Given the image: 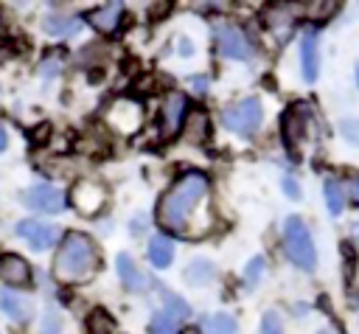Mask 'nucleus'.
<instances>
[{
  "label": "nucleus",
  "mask_w": 359,
  "mask_h": 334,
  "mask_svg": "<svg viewBox=\"0 0 359 334\" xmlns=\"http://www.w3.org/2000/svg\"><path fill=\"white\" fill-rule=\"evenodd\" d=\"M208 188H210V182L202 171H185L160 196V205H157L160 227L182 236V239H199L210 222V213L202 208Z\"/></svg>",
  "instance_id": "nucleus-1"
},
{
  "label": "nucleus",
  "mask_w": 359,
  "mask_h": 334,
  "mask_svg": "<svg viewBox=\"0 0 359 334\" xmlns=\"http://www.w3.org/2000/svg\"><path fill=\"white\" fill-rule=\"evenodd\" d=\"M98 267H101V253H98L95 241L79 230L65 233V239L56 250V258H53L56 278L65 283H81V281H90Z\"/></svg>",
  "instance_id": "nucleus-2"
},
{
  "label": "nucleus",
  "mask_w": 359,
  "mask_h": 334,
  "mask_svg": "<svg viewBox=\"0 0 359 334\" xmlns=\"http://www.w3.org/2000/svg\"><path fill=\"white\" fill-rule=\"evenodd\" d=\"M283 250L297 267L314 269V264H317L314 241H311V233H309V227L300 216H289L283 222Z\"/></svg>",
  "instance_id": "nucleus-3"
},
{
  "label": "nucleus",
  "mask_w": 359,
  "mask_h": 334,
  "mask_svg": "<svg viewBox=\"0 0 359 334\" xmlns=\"http://www.w3.org/2000/svg\"><path fill=\"white\" fill-rule=\"evenodd\" d=\"M261 121H264V107H261V101L255 95L230 104L224 109V115H222V123L236 135H252L261 126Z\"/></svg>",
  "instance_id": "nucleus-4"
},
{
  "label": "nucleus",
  "mask_w": 359,
  "mask_h": 334,
  "mask_svg": "<svg viewBox=\"0 0 359 334\" xmlns=\"http://www.w3.org/2000/svg\"><path fill=\"white\" fill-rule=\"evenodd\" d=\"M104 121L109 123V129H115L118 135H135L143 126V107L135 98H115L107 112Z\"/></svg>",
  "instance_id": "nucleus-5"
},
{
  "label": "nucleus",
  "mask_w": 359,
  "mask_h": 334,
  "mask_svg": "<svg viewBox=\"0 0 359 334\" xmlns=\"http://www.w3.org/2000/svg\"><path fill=\"white\" fill-rule=\"evenodd\" d=\"M309 118H311V112H309L306 104H292V107H286V112H283V118H280V135H283V140H286L289 149H294V146L303 140V135H306V129H309Z\"/></svg>",
  "instance_id": "nucleus-6"
},
{
  "label": "nucleus",
  "mask_w": 359,
  "mask_h": 334,
  "mask_svg": "<svg viewBox=\"0 0 359 334\" xmlns=\"http://www.w3.org/2000/svg\"><path fill=\"white\" fill-rule=\"evenodd\" d=\"M17 236L25 239L34 250H50L59 239V230L39 219H22V222H17Z\"/></svg>",
  "instance_id": "nucleus-7"
},
{
  "label": "nucleus",
  "mask_w": 359,
  "mask_h": 334,
  "mask_svg": "<svg viewBox=\"0 0 359 334\" xmlns=\"http://www.w3.org/2000/svg\"><path fill=\"white\" fill-rule=\"evenodd\" d=\"M213 39H216L219 51H222L224 56H230V59H250V56H252V45H250L247 36H244L238 28H233V25H219V28L213 31Z\"/></svg>",
  "instance_id": "nucleus-8"
},
{
  "label": "nucleus",
  "mask_w": 359,
  "mask_h": 334,
  "mask_svg": "<svg viewBox=\"0 0 359 334\" xmlns=\"http://www.w3.org/2000/svg\"><path fill=\"white\" fill-rule=\"evenodd\" d=\"M188 118V101L182 93H171L165 101H163V109H160V129L165 138L177 135L182 121Z\"/></svg>",
  "instance_id": "nucleus-9"
},
{
  "label": "nucleus",
  "mask_w": 359,
  "mask_h": 334,
  "mask_svg": "<svg viewBox=\"0 0 359 334\" xmlns=\"http://www.w3.org/2000/svg\"><path fill=\"white\" fill-rule=\"evenodd\" d=\"M22 202L34 211H42V213H59L65 211V196L59 188L53 185H34L22 194Z\"/></svg>",
  "instance_id": "nucleus-10"
},
{
  "label": "nucleus",
  "mask_w": 359,
  "mask_h": 334,
  "mask_svg": "<svg viewBox=\"0 0 359 334\" xmlns=\"http://www.w3.org/2000/svg\"><path fill=\"white\" fill-rule=\"evenodd\" d=\"M115 267H118V275H121V283L129 289V292H146L154 286V281L149 275L140 272V267L135 264V258L129 253H118L115 258Z\"/></svg>",
  "instance_id": "nucleus-11"
},
{
  "label": "nucleus",
  "mask_w": 359,
  "mask_h": 334,
  "mask_svg": "<svg viewBox=\"0 0 359 334\" xmlns=\"http://www.w3.org/2000/svg\"><path fill=\"white\" fill-rule=\"evenodd\" d=\"M300 65H303V79L314 81L320 73V53H317V28H306L300 36Z\"/></svg>",
  "instance_id": "nucleus-12"
},
{
  "label": "nucleus",
  "mask_w": 359,
  "mask_h": 334,
  "mask_svg": "<svg viewBox=\"0 0 359 334\" xmlns=\"http://www.w3.org/2000/svg\"><path fill=\"white\" fill-rule=\"evenodd\" d=\"M0 278L11 286H25L31 281V267L25 258L14 255V253H6L0 255Z\"/></svg>",
  "instance_id": "nucleus-13"
},
{
  "label": "nucleus",
  "mask_w": 359,
  "mask_h": 334,
  "mask_svg": "<svg viewBox=\"0 0 359 334\" xmlns=\"http://www.w3.org/2000/svg\"><path fill=\"white\" fill-rule=\"evenodd\" d=\"M73 202H76V208H79L81 213H93V211L101 208L104 191H101L98 185H93V182H81V185H76V191H73Z\"/></svg>",
  "instance_id": "nucleus-14"
},
{
  "label": "nucleus",
  "mask_w": 359,
  "mask_h": 334,
  "mask_svg": "<svg viewBox=\"0 0 359 334\" xmlns=\"http://www.w3.org/2000/svg\"><path fill=\"white\" fill-rule=\"evenodd\" d=\"M84 20L98 31H112L118 25V20H121V3H107V6H101L95 11H87Z\"/></svg>",
  "instance_id": "nucleus-15"
},
{
  "label": "nucleus",
  "mask_w": 359,
  "mask_h": 334,
  "mask_svg": "<svg viewBox=\"0 0 359 334\" xmlns=\"http://www.w3.org/2000/svg\"><path fill=\"white\" fill-rule=\"evenodd\" d=\"M149 261L154 267H160V269H165L174 261V244H171L168 236H154L149 241Z\"/></svg>",
  "instance_id": "nucleus-16"
},
{
  "label": "nucleus",
  "mask_w": 359,
  "mask_h": 334,
  "mask_svg": "<svg viewBox=\"0 0 359 334\" xmlns=\"http://www.w3.org/2000/svg\"><path fill=\"white\" fill-rule=\"evenodd\" d=\"M0 309H3L11 320H17V323H28V306H25V300H22L20 295H14L8 286L0 289Z\"/></svg>",
  "instance_id": "nucleus-17"
},
{
  "label": "nucleus",
  "mask_w": 359,
  "mask_h": 334,
  "mask_svg": "<svg viewBox=\"0 0 359 334\" xmlns=\"http://www.w3.org/2000/svg\"><path fill=\"white\" fill-rule=\"evenodd\" d=\"M42 28L50 34V36H70L79 31V20L73 17H62V14H48L42 20Z\"/></svg>",
  "instance_id": "nucleus-18"
},
{
  "label": "nucleus",
  "mask_w": 359,
  "mask_h": 334,
  "mask_svg": "<svg viewBox=\"0 0 359 334\" xmlns=\"http://www.w3.org/2000/svg\"><path fill=\"white\" fill-rule=\"evenodd\" d=\"M210 278H213V264L205 261V258H196V261H191L185 267V281L191 286H205Z\"/></svg>",
  "instance_id": "nucleus-19"
},
{
  "label": "nucleus",
  "mask_w": 359,
  "mask_h": 334,
  "mask_svg": "<svg viewBox=\"0 0 359 334\" xmlns=\"http://www.w3.org/2000/svg\"><path fill=\"white\" fill-rule=\"evenodd\" d=\"M323 194H325V205L331 211V216H339L342 208H345V194H342V185L337 180H325L323 182Z\"/></svg>",
  "instance_id": "nucleus-20"
},
{
  "label": "nucleus",
  "mask_w": 359,
  "mask_h": 334,
  "mask_svg": "<svg viewBox=\"0 0 359 334\" xmlns=\"http://www.w3.org/2000/svg\"><path fill=\"white\" fill-rule=\"evenodd\" d=\"M205 334H236V320H233L227 312L210 314V317L205 320Z\"/></svg>",
  "instance_id": "nucleus-21"
},
{
  "label": "nucleus",
  "mask_w": 359,
  "mask_h": 334,
  "mask_svg": "<svg viewBox=\"0 0 359 334\" xmlns=\"http://www.w3.org/2000/svg\"><path fill=\"white\" fill-rule=\"evenodd\" d=\"M185 121H188V138H191V143H202L205 135H208V118H205V112L196 109Z\"/></svg>",
  "instance_id": "nucleus-22"
},
{
  "label": "nucleus",
  "mask_w": 359,
  "mask_h": 334,
  "mask_svg": "<svg viewBox=\"0 0 359 334\" xmlns=\"http://www.w3.org/2000/svg\"><path fill=\"white\" fill-rule=\"evenodd\" d=\"M87 334H112V320H109V314L101 312V309L90 312V317H87Z\"/></svg>",
  "instance_id": "nucleus-23"
},
{
  "label": "nucleus",
  "mask_w": 359,
  "mask_h": 334,
  "mask_svg": "<svg viewBox=\"0 0 359 334\" xmlns=\"http://www.w3.org/2000/svg\"><path fill=\"white\" fill-rule=\"evenodd\" d=\"M174 326H177V317L165 309L151 317V334H174Z\"/></svg>",
  "instance_id": "nucleus-24"
},
{
  "label": "nucleus",
  "mask_w": 359,
  "mask_h": 334,
  "mask_svg": "<svg viewBox=\"0 0 359 334\" xmlns=\"http://www.w3.org/2000/svg\"><path fill=\"white\" fill-rule=\"evenodd\" d=\"M342 194L351 205L359 208V171H348L345 180H342Z\"/></svg>",
  "instance_id": "nucleus-25"
},
{
  "label": "nucleus",
  "mask_w": 359,
  "mask_h": 334,
  "mask_svg": "<svg viewBox=\"0 0 359 334\" xmlns=\"http://www.w3.org/2000/svg\"><path fill=\"white\" fill-rule=\"evenodd\" d=\"M261 275H264V258L258 255V258H252V261L247 264V272H244L247 286H255V283L261 281Z\"/></svg>",
  "instance_id": "nucleus-26"
},
{
  "label": "nucleus",
  "mask_w": 359,
  "mask_h": 334,
  "mask_svg": "<svg viewBox=\"0 0 359 334\" xmlns=\"http://www.w3.org/2000/svg\"><path fill=\"white\" fill-rule=\"evenodd\" d=\"M42 334H62V320H59L56 309H45V317H42Z\"/></svg>",
  "instance_id": "nucleus-27"
},
{
  "label": "nucleus",
  "mask_w": 359,
  "mask_h": 334,
  "mask_svg": "<svg viewBox=\"0 0 359 334\" xmlns=\"http://www.w3.org/2000/svg\"><path fill=\"white\" fill-rule=\"evenodd\" d=\"M261 334H283V326H280L278 312H266V314H264V320H261Z\"/></svg>",
  "instance_id": "nucleus-28"
},
{
  "label": "nucleus",
  "mask_w": 359,
  "mask_h": 334,
  "mask_svg": "<svg viewBox=\"0 0 359 334\" xmlns=\"http://www.w3.org/2000/svg\"><path fill=\"white\" fill-rule=\"evenodd\" d=\"M165 312H171L174 317H185V314H191L188 303H182L177 295H165Z\"/></svg>",
  "instance_id": "nucleus-29"
},
{
  "label": "nucleus",
  "mask_w": 359,
  "mask_h": 334,
  "mask_svg": "<svg viewBox=\"0 0 359 334\" xmlns=\"http://www.w3.org/2000/svg\"><path fill=\"white\" fill-rule=\"evenodd\" d=\"M339 132L353 143V146H359V123L356 121H351V118H345L342 123H339Z\"/></svg>",
  "instance_id": "nucleus-30"
},
{
  "label": "nucleus",
  "mask_w": 359,
  "mask_h": 334,
  "mask_svg": "<svg viewBox=\"0 0 359 334\" xmlns=\"http://www.w3.org/2000/svg\"><path fill=\"white\" fill-rule=\"evenodd\" d=\"M283 194L289 199H300V188H297V182L292 177H283Z\"/></svg>",
  "instance_id": "nucleus-31"
},
{
  "label": "nucleus",
  "mask_w": 359,
  "mask_h": 334,
  "mask_svg": "<svg viewBox=\"0 0 359 334\" xmlns=\"http://www.w3.org/2000/svg\"><path fill=\"white\" fill-rule=\"evenodd\" d=\"M59 67H62V62H59L56 56H50L48 62H42V67H39V70H42V76H53V70H59Z\"/></svg>",
  "instance_id": "nucleus-32"
},
{
  "label": "nucleus",
  "mask_w": 359,
  "mask_h": 334,
  "mask_svg": "<svg viewBox=\"0 0 359 334\" xmlns=\"http://www.w3.org/2000/svg\"><path fill=\"white\" fill-rule=\"evenodd\" d=\"M180 48H182V51H180V53H182V56H188V53H194V45H188V42H185V39H182V42H180Z\"/></svg>",
  "instance_id": "nucleus-33"
},
{
  "label": "nucleus",
  "mask_w": 359,
  "mask_h": 334,
  "mask_svg": "<svg viewBox=\"0 0 359 334\" xmlns=\"http://www.w3.org/2000/svg\"><path fill=\"white\" fill-rule=\"evenodd\" d=\"M351 236H353V241H356V244H359V222H356V225H353V227H351Z\"/></svg>",
  "instance_id": "nucleus-34"
},
{
  "label": "nucleus",
  "mask_w": 359,
  "mask_h": 334,
  "mask_svg": "<svg viewBox=\"0 0 359 334\" xmlns=\"http://www.w3.org/2000/svg\"><path fill=\"white\" fill-rule=\"evenodd\" d=\"M3 149H6V129L0 126V152H3Z\"/></svg>",
  "instance_id": "nucleus-35"
},
{
  "label": "nucleus",
  "mask_w": 359,
  "mask_h": 334,
  "mask_svg": "<svg viewBox=\"0 0 359 334\" xmlns=\"http://www.w3.org/2000/svg\"><path fill=\"white\" fill-rule=\"evenodd\" d=\"M182 334H199V331H194V328H188V331H182Z\"/></svg>",
  "instance_id": "nucleus-36"
},
{
  "label": "nucleus",
  "mask_w": 359,
  "mask_h": 334,
  "mask_svg": "<svg viewBox=\"0 0 359 334\" xmlns=\"http://www.w3.org/2000/svg\"><path fill=\"white\" fill-rule=\"evenodd\" d=\"M356 81H359V67H356Z\"/></svg>",
  "instance_id": "nucleus-37"
}]
</instances>
